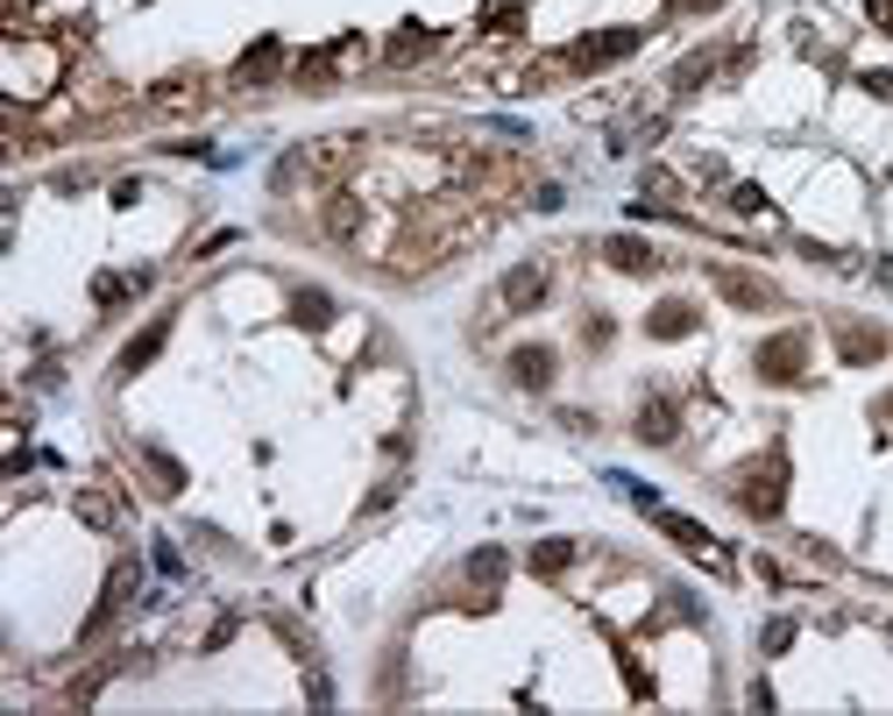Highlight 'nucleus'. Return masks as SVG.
<instances>
[{"label": "nucleus", "mask_w": 893, "mask_h": 716, "mask_svg": "<svg viewBox=\"0 0 893 716\" xmlns=\"http://www.w3.org/2000/svg\"><path fill=\"white\" fill-rule=\"evenodd\" d=\"M781 504H787V454H759L745 475H737V511L781 518Z\"/></svg>", "instance_id": "nucleus-1"}, {"label": "nucleus", "mask_w": 893, "mask_h": 716, "mask_svg": "<svg viewBox=\"0 0 893 716\" xmlns=\"http://www.w3.org/2000/svg\"><path fill=\"white\" fill-rule=\"evenodd\" d=\"M638 50V29H596V36H581L575 50H560V65L568 71H603L617 65V57H631Z\"/></svg>", "instance_id": "nucleus-2"}, {"label": "nucleus", "mask_w": 893, "mask_h": 716, "mask_svg": "<svg viewBox=\"0 0 893 716\" xmlns=\"http://www.w3.org/2000/svg\"><path fill=\"white\" fill-rule=\"evenodd\" d=\"M652 518H659V532H667L674 547H688L695 560H703V568H716V575H730V553L716 547V539H709L703 526H695V518H681V511H652Z\"/></svg>", "instance_id": "nucleus-3"}, {"label": "nucleus", "mask_w": 893, "mask_h": 716, "mask_svg": "<svg viewBox=\"0 0 893 716\" xmlns=\"http://www.w3.org/2000/svg\"><path fill=\"white\" fill-rule=\"evenodd\" d=\"M802 370H808V334H802V326H794V334H773L759 347V376L766 383H794Z\"/></svg>", "instance_id": "nucleus-4"}, {"label": "nucleus", "mask_w": 893, "mask_h": 716, "mask_svg": "<svg viewBox=\"0 0 893 716\" xmlns=\"http://www.w3.org/2000/svg\"><path fill=\"white\" fill-rule=\"evenodd\" d=\"M603 263L610 269H631V277H659V248L638 242V235H610L603 242Z\"/></svg>", "instance_id": "nucleus-5"}, {"label": "nucleus", "mask_w": 893, "mask_h": 716, "mask_svg": "<svg viewBox=\"0 0 893 716\" xmlns=\"http://www.w3.org/2000/svg\"><path fill=\"white\" fill-rule=\"evenodd\" d=\"M553 347H539V341H526V347H511V383H526V391H547L553 383Z\"/></svg>", "instance_id": "nucleus-6"}, {"label": "nucleus", "mask_w": 893, "mask_h": 716, "mask_svg": "<svg viewBox=\"0 0 893 716\" xmlns=\"http://www.w3.org/2000/svg\"><path fill=\"white\" fill-rule=\"evenodd\" d=\"M503 305H511V313H532V305H547V269H539V263H518L511 277H503Z\"/></svg>", "instance_id": "nucleus-7"}, {"label": "nucleus", "mask_w": 893, "mask_h": 716, "mask_svg": "<svg viewBox=\"0 0 893 716\" xmlns=\"http://www.w3.org/2000/svg\"><path fill=\"white\" fill-rule=\"evenodd\" d=\"M277 71H284V43H269V36H263V43L235 65V79H227V86H269Z\"/></svg>", "instance_id": "nucleus-8"}, {"label": "nucleus", "mask_w": 893, "mask_h": 716, "mask_svg": "<svg viewBox=\"0 0 893 716\" xmlns=\"http://www.w3.org/2000/svg\"><path fill=\"white\" fill-rule=\"evenodd\" d=\"M716 292H724L730 305H745V313H766V305H781V292H766V284L745 277V269H724V277H716Z\"/></svg>", "instance_id": "nucleus-9"}, {"label": "nucleus", "mask_w": 893, "mask_h": 716, "mask_svg": "<svg viewBox=\"0 0 893 716\" xmlns=\"http://www.w3.org/2000/svg\"><path fill=\"white\" fill-rule=\"evenodd\" d=\"M646 334H652V341H681V334H695V305H688V298L652 305V313H646Z\"/></svg>", "instance_id": "nucleus-10"}, {"label": "nucleus", "mask_w": 893, "mask_h": 716, "mask_svg": "<svg viewBox=\"0 0 893 716\" xmlns=\"http://www.w3.org/2000/svg\"><path fill=\"white\" fill-rule=\"evenodd\" d=\"M164 341H170V320H149L143 334L128 341V355H121V376H135V370H143V362H157V347H164Z\"/></svg>", "instance_id": "nucleus-11"}, {"label": "nucleus", "mask_w": 893, "mask_h": 716, "mask_svg": "<svg viewBox=\"0 0 893 716\" xmlns=\"http://www.w3.org/2000/svg\"><path fill=\"white\" fill-rule=\"evenodd\" d=\"M674 433H681V412H674L667 398H652L646 412H638V440H652V448H659V440H674Z\"/></svg>", "instance_id": "nucleus-12"}, {"label": "nucleus", "mask_w": 893, "mask_h": 716, "mask_svg": "<svg viewBox=\"0 0 893 716\" xmlns=\"http://www.w3.org/2000/svg\"><path fill=\"white\" fill-rule=\"evenodd\" d=\"M575 568V539H539L532 547V575H568Z\"/></svg>", "instance_id": "nucleus-13"}, {"label": "nucleus", "mask_w": 893, "mask_h": 716, "mask_svg": "<svg viewBox=\"0 0 893 716\" xmlns=\"http://www.w3.org/2000/svg\"><path fill=\"white\" fill-rule=\"evenodd\" d=\"M716 57H730V50H688V65H674V92H695L716 71Z\"/></svg>", "instance_id": "nucleus-14"}, {"label": "nucleus", "mask_w": 893, "mask_h": 716, "mask_svg": "<svg viewBox=\"0 0 893 716\" xmlns=\"http://www.w3.org/2000/svg\"><path fill=\"white\" fill-rule=\"evenodd\" d=\"M199 100V79H164V86H149V107H192Z\"/></svg>", "instance_id": "nucleus-15"}, {"label": "nucleus", "mask_w": 893, "mask_h": 716, "mask_svg": "<svg viewBox=\"0 0 893 716\" xmlns=\"http://www.w3.org/2000/svg\"><path fill=\"white\" fill-rule=\"evenodd\" d=\"M355 227H362V206H355V199H334V206H326V235H341V242H347Z\"/></svg>", "instance_id": "nucleus-16"}, {"label": "nucleus", "mask_w": 893, "mask_h": 716, "mask_svg": "<svg viewBox=\"0 0 893 716\" xmlns=\"http://www.w3.org/2000/svg\"><path fill=\"white\" fill-rule=\"evenodd\" d=\"M79 511H86V526H100V532H107V526H121V504H107L100 490H86V497H79Z\"/></svg>", "instance_id": "nucleus-17"}, {"label": "nucleus", "mask_w": 893, "mask_h": 716, "mask_svg": "<svg viewBox=\"0 0 893 716\" xmlns=\"http://www.w3.org/2000/svg\"><path fill=\"white\" fill-rule=\"evenodd\" d=\"M880 355H886L880 334H865V326H858V334H844V362H880Z\"/></svg>", "instance_id": "nucleus-18"}, {"label": "nucleus", "mask_w": 893, "mask_h": 716, "mask_svg": "<svg viewBox=\"0 0 893 716\" xmlns=\"http://www.w3.org/2000/svg\"><path fill=\"white\" fill-rule=\"evenodd\" d=\"M419 50H425V29H398L391 36V65H419Z\"/></svg>", "instance_id": "nucleus-19"}, {"label": "nucleus", "mask_w": 893, "mask_h": 716, "mask_svg": "<svg viewBox=\"0 0 893 716\" xmlns=\"http://www.w3.org/2000/svg\"><path fill=\"white\" fill-rule=\"evenodd\" d=\"M149 469H157V482H164V490H185V469H178L170 454H149Z\"/></svg>", "instance_id": "nucleus-20"}, {"label": "nucleus", "mask_w": 893, "mask_h": 716, "mask_svg": "<svg viewBox=\"0 0 893 716\" xmlns=\"http://www.w3.org/2000/svg\"><path fill=\"white\" fill-rule=\"evenodd\" d=\"M469 568H475V582H497V575H503V553H497V547H482V553L469 560Z\"/></svg>", "instance_id": "nucleus-21"}, {"label": "nucleus", "mask_w": 893, "mask_h": 716, "mask_svg": "<svg viewBox=\"0 0 893 716\" xmlns=\"http://www.w3.org/2000/svg\"><path fill=\"white\" fill-rule=\"evenodd\" d=\"M730 206H737V213H759V206H766V192H759V185H737V192H730Z\"/></svg>", "instance_id": "nucleus-22"}, {"label": "nucleus", "mask_w": 893, "mask_h": 716, "mask_svg": "<svg viewBox=\"0 0 893 716\" xmlns=\"http://www.w3.org/2000/svg\"><path fill=\"white\" fill-rule=\"evenodd\" d=\"M298 79H305V86H326V79H334V65H326V57H313V65H298Z\"/></svg>", "instance_id": "nucleus-23"}, {"label": "nucleus", "mask_w": 893, "mask_h": 716, "mask_svg": "<svg viewBox=\"0 0 893 716\" xmlns=\"http://www.w3.org/2000/svg\"><path fill=\"white\" fill-rule=\"evenodd\" d=\"M681 8H695V14H709V8H716V0H681Z\"/></svg>", "instance_id": "nucleus-24"}]
</instances>
